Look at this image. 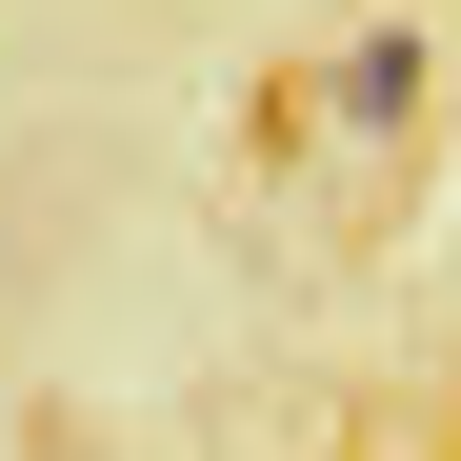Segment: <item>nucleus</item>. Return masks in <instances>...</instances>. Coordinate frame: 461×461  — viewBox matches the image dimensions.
<instances>
[{
  "instance_id": "f257e3e1",
  "label": "nucleus",
  "mask_w": 461,
  "mask_h": 461,
  "mask_svg": "<svg viewBox=\"0 0 461 461\" xmlns=\"http://www.w3.org/2000/svg\"><path fill=\"white\" fill-rule=\"evenodd\" d=\"M421 101H441V41H421V21H361V41L321 60V121H361V140H402Z\"/></svg>"
}]
</instances>
